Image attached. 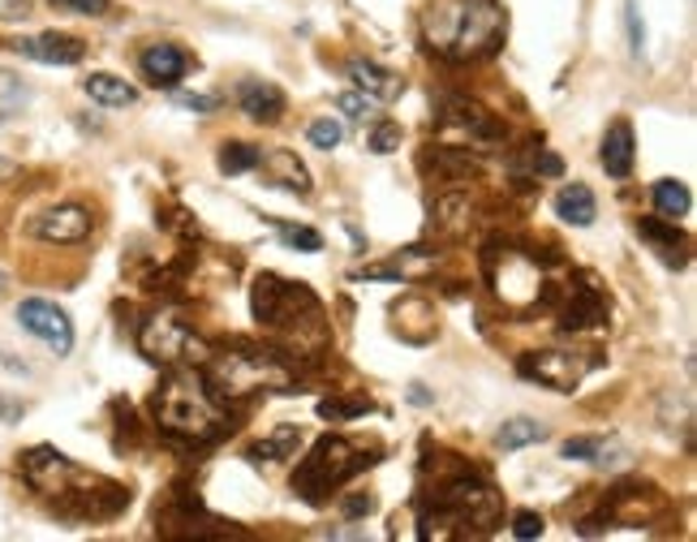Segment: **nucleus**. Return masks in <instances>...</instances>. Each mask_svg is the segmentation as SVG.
Wrapping results in <instances>:
<instances>
[{"mask_svg": "<svg viewBox=\"0 0 697 542\" xmlns=\"http://www.w3.org/2000/svg\"><path fill=\"white\" fill-rule=\"evenodd\" d=\"M539 173H547V177H560V173H564L560 155H539Z\"/></svg>", "mask_w": 697, "mask_h": 542, "instance_id": "obj_40", "label": "nucleus"}, {"mask_svg": "<svg viewBox=\"0 0 697 542\" xmlns=\"http://www.w3.org/2000/svg\"><path fill=\"white\" fill-rule=\"evenodd\" d=\"M138 348L152 357L155 366H164V371H173V366H194V362L202 366L207 353H211V348L202 345L190 327H186L181 319H173V314H152V319H143V327H138Z\"/></svg>", "mask_w": 697, "mask_h": 542, "instance_id": "obj_7", "label": "nucleus"}, {"mask_svg": "<svg viewBox=\"0 0 697 542\" xmlns=\"http://www.w3.org/2000/svg\"><path fill=\"white\" fill-rule=\"evenodd\" d=\"M624 31H628L633 56H642L646 52V27H642V13H637V0H624Z\"/></svg>", "mask_w": 697, "mask_h": 542, "instance_id": "obj_30", "label": "nucleus"}, {"mask_svg": "<svg viewBox=\"0 0 697 542\" xmlns=\"http://www.w3.org/2000/svg\"><path fill=\"white\" fill-rule=\"evenodd\" d=\"M237 104H241V113L250 116V121L275 125V121L284 116V91L263 82V77H254V82H241V86H237Z\"/></svg>", "mask_w": 697, "mask_h": 542, "instance_id": "obj_14", "label": "nucleus"}, {"mask_svg": "<svg viewBox=\"0 0 697 542\" xmlns=\"http://www.w3.org/2000/svg\"><path fill=\"white\" fill-rule=\"evenodd\" d=\"M152 414L164 435L190 439V444H211L229 430V409L211 396L202 371H194V366H173V375L155 392Z\"/></svg>", "mask_w": 697, "mask_h": 542, "instance_id": "obj_3", "label": "nucleus"}, {"mask_svg": "<svg viewBox=\"0 0 697 542\" xmlns=\"http://www.w3.org/2000/svg\"><path fill=\"white\" fill-rule=\"evenodd\" d=\"M366 512H375V500H371V496H348L345 500V517H366Z\"/></svg>", "mask_w": 697, "mask_h": 542, "instance_id": "obj_39", "label": "nucleus"}, {"mask_svg": "<svg viewBox=\"0 0 697 542\" xmlns=\"http://www.w3.org/2000/svg\"><path fill=\"white\" fill-rule=\"evenodd\" d=\"M31 13V0H0V22H22Z\"/></svg>", "mask_w": 697, "mask_h": 542, "instance_id": "obj_37", "label": "nucleus"}, {"mask_svg": "<svg viewBox=\"0 0 697 542\" xmlns=\"http://www.w3.org/2000/svg\"><path fill=\"white\" fill-rule=\"evenodd\" d=\"M371 461H375V457H371L362 444H353L345 435H323V439L310 448L306 461L298 465L293 491L306 503H323L327 491H336L341 482H348L357 469H366Z\"/></svg>", "mask_w": 697, "mask_h": 542, "instance_id": "obj_6", "label": "nucleus"}, {"mask_svg": "<svg viewBox=\"0 0 697 542\" xmlns=\"http://www.w3.org/2000/svg\"><path fill=\"white\" fill-rule=\"evenodd\" d=\"M250 306H254L259 327H268L280 345L319 353L323 341H327L323 306L306 284H293V280H280V275H259Z\"/></svg>", "mask_w": 697, "mask_h": 542, "instance_id": "obj_4", "label": "nucleus"}, {"mask_svg": "<svg viewBox=\"0 0 697 542\" xmlns=\"http://www.w3.org/2000/svg\"><path fill=\"white\" fill-rule=\"evenodd\" d=\"M603 323H607V302L594 289H581L578 298L564 306V314H560L564 332H585V327H603Z\"/></svg>", "mask_w": 697, "mask_h": 542, "instance_id": "obj_20", "label": "nucleus"}, {"mask_svg": "<svg viewBox=\"0 0 697 542\" xmlns=\"http://www.w3.org/2000/svg\"><path fill=\"white\" fill-rule=\"evenodd\" d=\"M633 125L620 116V121H612L607 125V134H603V147H599V159H603V168H607V177L612 181H624L628 173H633Z\"/></svg>", "mask_w": 697, "mask_h": 542, "instance_id": "obj_15", "label": "nucleus"}, {"mask_svg": "<svg viewBox=\"0 0 697 542\" xmlns=\"http://www.w3.org/2000/svg\"><path fill=\"white\" fill-rule=\"evenodd\" d=\"M9 52L27 56V61H39V65H77L86 56V43L74 35H31V39H9Z\"/></svg>", "mask_w": 697, "mask_h": 542, "instance_id": "obj_12", "label": "nucleus"}, {"mask_svg": "<svg viewBox=\"0 0 697 542\" xmlns=\"http://www.w3.org/2000/svg\"><path fill=\"white\" fill-rule=\"evenodd\" d=\"M366 414H371V400H341V396L319 400V418H327V423H353Z\"/></svg>", "mask_w": 697, "mask_h": 542, "instance_id": "obj_28", "label": "nucleus"}, {"mask_svg": "<svg viewBox=\"0 0 697 542\" xmlns=\"http://www.w3.org/2000/svg\"><path fill=\"white\" fill-rule=\"evenodd\" d=\"M202 379L220 405H229L259 392H293V366L275 348H220L207 353Z\"/></svg>", "mask_w": 697, "mask_h": 542, "instance_id": "obj_5", "label": "nucleus"}, {"mask_svg": "<svg viewBox=\"0 0 697 542\" xmlns=\"http://www.w3.org/2000/svg\"><path fill=\"white\" fill-rule=\"evenodd\" d=\"M18 177V164L13 159H0V181H13Z\"/></svg>", "mask_w": 697, "mask_h": 542, "instance_id": "obj_42", "label": "nucleus"}, {"mask_svg": "<svg viewBox=\"0 0 697 542\" xmlns=\"http://www.w3.org/2000/svg\"><path fill=\"white\" fill-rule=\"evenodd\" d=\"M52 9H65V13H82V18H104L108 13V0H48Z\"/></svg>", "mask_w": 697, "mask_h": 542, "instance_id": "obj_35", "label": "nucleus"}, {"mask_svg": "<svg viewBox=\"0 0 697 542\" xmlns=\"http://www.w3.org/2000/svg\"><path fill=\"white\" fill-rule=\"evenodd\" d=\"M27 104V86H18L13 74H0V116H13Z\"/></svg>", "mask_w": 697, "mask_h": 542, "instance_id": "obj_31", "label": "nucleus"}, {"mask_svg": "<svg viewBox=\"0 0 697 542\" xmlns=\"http://www.w3.org/2000/svg\"><path fill=\"white\" fill-rule=\"evenodd\" d=\"M82 91H86V95H91V104H100V108H134V104H138V91L116 74L82 77Z\"/></svg>", "mask_w": 697, "mask_h": 542, "instance_id": "obj_19", "label": "nucleus"}, {"mask_svg": "<svg viewBox=\"0 0 697 542\" xmlns=\"http://www.w3.org/2000/svg\"><path fill=\"white\" fill-rule=\"evenodd\" d=\"M259 168L268 173L275 186H284V190H293V194H310L306 164H302V159H298L293 152H268V155H259Z\"/></svg>", "mask_w": 697, "mask_h": 542, "instance_id": "obj_18", "label": "nucleus"}, {"mask_svg": "<svg viewBox=\"0 0 697 542\" xmlns=\"http://www.w3.org/2000/svg\"><path fill=\"white\" fill-rule=\"evenodd\" d=\"M435 125H439L444 138H452V147H469V143L482 147V143H500L503 138V125L496 116L478 108V104H469V100H457V95L439 104Z\"/></svg>", "mask_w": 697, "mask_h": 542, "instance_id": "obj_8", "label": "nucleus"}, {"mask_svg": "<svg viewBox=\"0 0 697 542\" xmlns=\"http://www.w3.org/2000/svg\"><path fill=\"white\" fill-rule=\"evenodd\" d=\"M362 275H366V280H396V284H400V271H392V268H366Z\"/></svg>", "mask_w": 697, "mask_h": 542, "instance_id": "obj_41", "label": "nucleus"}, {"mask_svg": "<svg viewBox=\"0 0 697 542\" xmlns=\"http://www.w3.org/2000/svg\"><path fill=\"white\" fill-rule=\"evenodd\" d=\"M259 147H250V143H225L220 147V173H229V177H237V173H250V168H259Z\"/></svg>", "mask_w": 697, "mask_h": 542, "instance_id": "obj_26", "label": "nucleus"}, {"mask_svg": "<svg viewBox=\"0 0 697 542\" xmlns=\"http://www.w3.org/2000/svg\"><path fill=\"white\" fill-rule=\"evenodd\" d=\"M186 52L181 48H173V43H152L143 56H138V70L143 77L159 86V91H177L181 86V77H186Z\"/></svg>", "mask_w": 697, "mask_h": 542, "instance_id": "obj_13", "label": "nucleus"}, {"mask_svg": "<svg viewBox=\"0 0 697 542\" xmlns=\"http://www.w3.org/2000/svg\"><path fill=\"white\" fill-rule=\"evenodd\" d=\"M651 202H655L658 220H680V216H689V211H694V194H689L685 181H676V177H663V181H655Z\"/></svg>", "mask_w": 697, "mask_h": 542, "instance_id": "obj_21", "label": "nucleus"}, {"mask_svg": "<svg viewBox=\"0 0 697 542\" xmlns=\"http://www.w3.org/2000/svg\"><path fill=\"white\" fill-rule=\"evenodd\" d=\"M86 232H91V211L77 207V202L48 207L31 220V237L52 241V246H77V241H86Z\"/></svg>", "mask_w": 697, "mask_h": 542, "instance_id": "obj_11", "label": "nucleus"}, {"mask_svg": "<svg viewBox=\"0 0 697 542\" xmlns=\"http://www.w3.org/2000/svg\"><path fill=\"white\" fill-rule=\"evenodd\" d=\"M642 237L655 246L663 263H672V268L685 263V237L676 232V220H663V225L658 220H642Z\"/></svg>", "mask_w": 697, "mask_h": 542, "instance_id": "obj_22", "label": "nucleus"}, {"mask_svg": "<svg viewBox=\"0 0 697 542\" xmlns=\"http://www.w3.org/2000/svg\"><path fill=\"white\" fill-rule=\"evenodd\" d=\"M590 362H581L564 348H539V353H526L521 357V375L526 379H539L551 392H578V384L585 379Z\"/></svg>", "mask_w": 697, "mask_h": 542, "instance_id": "obj_10", "label": "nucleus"}, {"mask_svg": "<svg viewBox=\"0 0 697 542\" xmlns=\"http://www.w3.org/2000/svg\"><path fill=\"white\" fill-rule=\"evenodd\" d=\"M555 216L564 220V225H573V229H590L594 225V216H599V202H594V190L590 186H564V190L555 194Z\"/></svg>", "mask_w": 697, "mask_h": 542, "instance_id": "obj_17", "label": "nucleus"}, {"mask_svg": "<svg viewBox=\"0 0 697 542\" xmlns=\"http://www.w3.org/2000/svg\"><path fill=\"white\" fill-rule=\"evenodd\" d=\"M426 48L448 61H478L503 43L508 18L500 0H435L426 9Z\"/></svg>", "mask_w": 697, "mask_h": 542, "instance_id": "obj_2", "label": "nucleus"}, {"mask_svg": "<svg viewBox=\"0 0 697 542\" xmlns=\"http://www.w3.org/2000/svg\"><path fill=\"white\" fill-rule=\"evenodd\" d=\"M275 232H280V241L289 250H302V254H319L323 250V232L310 229V225H275Z\"/></svg>", "mask_w": 697, "mask_h": 542, "instance_id": "obj_27", "label": "nucleus"}, {"mask_svg": "<svg viewBox=\"0 0 697 542\" xmlns=\"http://www.w3.org/2000/svg\"><path fill=\"white\" fill-rule=\"evenodd\" d=\"M542 439H547V426L534 423V418H512V423H503L500 435H496V444H500L503 452L530 448V444H542Z\"/></svg>", "mask_w": 697, "mask_h": 542, "instance_id": "obj_24", "label": "nucleus"}, {"mask_svg": "<svg viewBox=\"0 0 697 542\" xmlns=\"http://www.w3.org/2000/svg\"><path fill=\"white\" fill-rule=\"evenodd\" d=\"M4 284H9V275H4V271H0V293H4Z\"/></svg>", "mask_w": 697, "mask_h": 542, "instance_id": "obj_43", "label": "nucleus"}, {"mask_svg": "<svg viewBox=\"0 0 697 542\" xmlns=\"http://www.w3.org/2000/svg\"><path fill=\"white\" fill-rule=\"evenodd\" d=\"M177 104L190 108V113H216V108H220L216 95H186V91H177Z\"/></svg>", "mask_w": 697, "mask_h": 542, "instance_id": "obj_36", "label": "nucleus"}, {"mask_svg": "<svg viewBox=\"0 0 697 542\" xmlns=\"http://www.w3.org/2000/svg\"><path fill=\"white\" fill-rule=\"evenodd\" d=\"M22 478L35 487L39 496L56 503V512L77 517V521H100V517H113L129 503V491L121 482H108L91 469L74 465L65 452L56 448H27L22 452Z\"/></svg>", "mask_w": 697, "mask_h": 542, "instance_id": "obj_1", "label": "nucleus"}, {"mask_svg": "<svg viewBox=\"0 0 697 542\" xmlns=\"http://www.w3.org/2000/svg\"><path fill=\"white\" fill-rule=\"evenodd\" d=\"M348 77H353V86H357L362 95H371L375 104H392V100H400V91H405V77L384 70V65H375V61H348Z\"/></svg>", "mask_w": 697, "mask_h": 542, "instance_id": "obj_16", "label": "nucleus"}, {"mask_svg": "<svg viewBox=\"0 0 697 542\" xmlns=\"http://www.w3.org/2000/svg\"><path fill=\"white\" fill-rule=\"evenodd\" d=\"M336 108H341L348 121H366V116L375 113V100H371V95H362V91H345V95L336 100Z\"/></svg>", "mask_w": 697, "mask_h": 542, "instance_id": "obj_32", "label": "nucleus"}, {"mask_svg": "<svg viewBox=\"0 0 697 542\" xmlns=\"http://www.w3.org/2000/svg\"><path fill=\"white\" fill-rule=\"evenodd\" d=\"M22 414H27V405H22V400L0 396V423H22Z\"/></svg>", "mask_w": 697, "mask_h": 542, "instance_id": "obj_38", "label": "nucleus"}, {"mask_svg": "<svg viewBox=\"0 0 697 542\" xmlns=\"http://www.w3.org/2000/svg\"><path fill=\"white\" fill-rule=\"evenodd\" d=\"M18 327L31 332L39 345L52 348L56 357H65L74 348V323H70V314L56 306V302H48V298L18 302Z\"/></svg>", "mask_w": 697, "mask_h": 542, "instance_id": "obj_9", "label": "nucleus"}, {"mask_svg": "<svg viewBox=\"0 0 697 542\" xmlns=\"http://www.w3.org/2000/svg\"><path fill=\"white\" fill-rule=\"evenodd\" d=\"M542 517L539 512H517L512 517V539H521V542H530V539H542Z\"/></svg>", "mask_w": 697, "mask_h": 542, "instance_id": "obj_34", "label": "nucleus"}, {"mask_svg": "<svg viewBox=\"0 0 697 542\" xmlns=\"http://www.w3.org/2000/svg\"><path fill=\"white\" fill-rule=\"evenodd\" d=\"M298 444H302V435H298L293 426H284V430H275L271 439L254 444V448H250V457H254V461H280V457H293V452H298Z\"/></svg>", "mask_w": 697, "mask_h": 542, "instance_id": "obj_25", "label": "nucleus"}, {"mask_svg": "<svg viewBox=\"0 0 697 542\" xmlns=\"http://www.w3.org/2000/svg\"><path fill=\"white\" fill-rule=\"evenodd\" d=\"M612 452H616V444H612V439H603V435H573V439L564 444V461L607 465L612 461Z\"/></svg>", "mask_w": 697, "mask_h": 542, "instance_id": "obj_23", "label": "nucleus"}, {"mask_svg": "<svg viewBox=\"0 0 697 542\" xmlns=\"http://www.w3.org/2000/svg\"><path fill=\"white\" fill-rule=\"evenodd\" d=\"M306 138H310V147H319V152H332V147H341L345 129H341V121H332V116H319V121H310Z\"/></svg>", "mask_w": 697, "mask_h": 542, "instance_id": "obj_29", "label": "nucleus"}, {"mask_svg": "<svg viewBox=\"0 0 697 542\" xmlns=\"http://www.w3.org/2000/svg\"><path fill=\"white\" fill-rule=\"evenodd\" d=\"M366 147H371L375 155H392L396 147H400V125L384 121V125H379V129H375V134L366 138Z\"/></svg>", "mask_w": 697, "mask_h": 542, "instance_id": "obj_33", "label": "nucleus"}]
</instances>
